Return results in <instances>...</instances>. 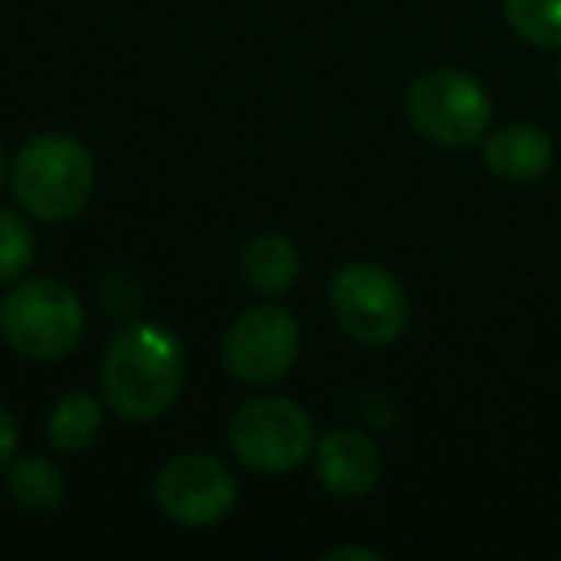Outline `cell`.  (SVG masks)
Instances as JSON below:
<instances>
[{
    "mask_svg": "<svg viewBox=\"0 0 561 561\" xmlns=\"http://www.w3.org/2000/svg\"><path fill=\"white\" fill-rule=\"evenodd\" d=\"M227 446L247 469L262 477H280L300 469L316 450V423L297 400L257 397L231 415Z\"/></svg>",
    "mask_w": 561,
    "mask_h": 561,
    "instance_id": "obj_5",
    "label": "cell"
},
{
    "mask_svg": "<svg viewBox=\"0 0 561 561\" xmlns=\"http://www.w3.org/2000/svg\"><path fill=\"white\" fill-rule=\"evenodd\" d=\"M481 158L492 178L507 181V185H535L553 165V139L546 135V127L515 119L484 139Z\"/></svg>",
    "mask_w": 561,
    "mask_h": 561,
    "instance_id": "obj_10",
    "label": "cell"
},
{
    "mask_svg": "<svg viewBox=\"0 0 561 561\" xmlns=\"http://www.w3.org/2000/svg\"><path fill=\"white\" fill-rule=\"evenodd\" d=\"M381 450L362 431L339 427L316 438V473H320L323 489L335 496H369L381 481Z\"/></svg>",
    "mask_w": 561,
    "mask_h": 561,
    "instance_id": "obj_9",
    "label": "cell"
},
{
    "mask_svg": "<svg viewBox=\"0 0 561 561\" xmlns=\"http://www.w3.org/2000/svg\"><path fill=\"white\" fill-rule=\"evenodd\" d=\"M85 305L66 280L20 277L0 300V339L24 358H70L85 339Z\"/></svg>",
    "mask_w": 561,
    "mask_h": 561,
    "instance_id": "obj_3",
    "label": "cell"
},
{
    "mask_svg": "<svg viewBox=\"0 0 561 561\" xmlns=\"http://www.w3.org/2000/svg\"><path fill=\"white\" fill-rule=\"evenodd\" d=\"M331 312L354 343L374 351L397 343L412 320L404 285L374 262H346L331 277Z\"/></svg>",
    "mask_w": 561,
    "mask_h": 561,
    "instance_id": "obj_6",
    "label": "cell"
},
{
    "mask_svg": "<svg viewBox=\"0 0 561 561\" xmlns=\"http://www.w3.org/2000/svg\"><path fill=\"white\" fill-rule=\"evenodd\" d=\"M242 277L254 293L262 297H280V293H289L300 277V254L293 247V239L277 231H265L257 239L247 242L242 250Z\"/></svg>",
    "mask_w": 561,
    "mask_h": 561,
    "instance_id": "obj_11",
    "label": "cell"
},
{
    "mask_svg": "<svg viewBox=\"0 0 561 561\" xmlns=\"http://www.w3.org/2000/svg\"><path fill=\"white\" fill-rule=\"evenodd\" d=\"M558 81H561V66H558Z\"/></svg>",
    "mask_w": 561,
    "mask_h": 561,
    "instance_id": "obj_19",
    "label": "cell"
},
{
    "mask_svg": "<svg viewBox=\"0 0 561 561\" xmlns=\"http://www.w3.org/2000/svg\"><path fill=\"white\" fill-rule=\"evenodd\" d=\"M300 354V323L289 308L257 305L242 312L224 335L227 374L239 385H273Z\"/></svg>",
    "mask_w": 561,
    "mask_h": 561,
    "instance_id": "obj_8",
    "label": "cell"
},
{
    "mask_svg": "<svg viewBox=\"0 0 561 561\" xmlns=\"http://www.w3.org/2000/svg\"><path fill=\"white\" fill-rule=\"evenodd\" d=\"M20 208L39 224H66L93 201L96 162L81 139L66 131H43L20 147L9 170Z\"/></svg>",
    "mask_w": 561,
    "mask_h": 561,
    "instance_id": "obj_2",
    "label": "cell"
},
{
    "mask_svg": "<svg viewBox=\"0 0 561 561\" xmlns=\"http://www.w3.org/2000/svg\"><path fill=\"white\" fill-rule=\"evenodd\" d=\"M239 481L211 454H178L154 477V504L181 527H216L234 512Z\"/></svg>",
    "mask_w": 561,
    "mask_h": 561,
    "instance_id": "obj_7",
    "label": "cell"
},
{
    "mask_svg": "<svg viewBox=\"0 0 561 561\" xmlns=\"http://www.w3.org/2000/svg\"><path fill=\"white\" fill-rule=\"evenodd\" d=\"M16 443H20V427L12 420L9 408H0V469L16 458Z\"/></svg>",
    "mask_w": 561,
    "mask_h": 561,
    "instance_id": "obj_16",
    "label": "cell"
},
{
    "mask_svg": "<svg viewBox=\"0 0 561 561\" xmlns=\"http://www.w3.org/2000/svg\"><path fill=\"white\" fill-rule=\"evenodd\" d=\"M35 262V231L24 216L0 208V285H16Z\"/></svg>",
    "mask_w": 561,
    "mask_h": 561,
    "instance_id": "obj_15",
    "label": "cell"
},
{
    "mask_svg": "<svg viewBox=\"0 0 561 561\" xmlns=\"http://www.w3.org/2000/svg\"><path fill=\"white\" fill-rule=\"evenodd\" d=\"M504 20L523 43L561 50V0H500Z\"/></svg>",
    "mask_w": 561,
    "mask_h": 561,
    "instance_id": "obj_14",
    "label": "cell"
},
{
    "mask_svg": "<svg viewBox=\"0 0 561 561\" xmlns=\"http://www.w3.org/2000/svg\"><path fill=\"white\" fill-rule=\"evenodd\" d=\"M4 173H9V158H4V147H0V185H4Z\"/></svg>",
    "mask_w": 561,
    "mask_h": 561,
    "instance_id": "obj_18",
    "label": "cell"
},
{
    "mask_svg": "<svg viewBox=\"0 0 561 561\" xmlns=\"http://www.w3.org/2000/svg\"><path fill=\"white\" fill-rule=\"evenodd\" d=\"M9 496L24 512H55L66 496V477L47 458H12L9 461Z\"/></svg>",
    "mask_w": 561,
    "mask_h": 561,
    "instance_id": "obj_12",
    "label": "cell"
},
{
    "mask_svg": "<svg viewBox=\"0 0 561 561\" xmlns=\"http://www.w3.org/2000/svg\"><path fill=\"white\" fill-rule=\"evenodd\" d=\"M101 385L119 420H158L178 404L185 389V346L162 323H127L104 351Z\"/></svg>",
    "mask_w": 561,
    "mask_h": 561,
    "instance_id": "obj_1",
    "label": "cell"
},
{
    "mask_svg": "<svg viewBox=\"0 0 561 561\" xmlns=\"http://www.w3.org/2000/svg\"><path fill=\"white\" fill-rule=\"evenodd\" d=\"M328 561H343V558H362V561H381V550H369V546H335L331 553H323Z\"/></svg>",
    "mask_w": 561,
    "mask_h": 561,
    "instance_id": "obj_17",
    "label": "cell"
},
{
    "mask_svg": "<svg viewBox=\"0 0 561 561\" xmlns=\"http://www.w3.org/2000/svg\"><path fill=\"white\" fill-rule=\"evenodd\" d=\"M404 108L412 127L435 147H473L492 127V96L477 78L454 66H435L408 85Z\"/></svg>",
    "mask_w": 561,
    "mask_h": 561,
    "instance_id": "obj_4",
    "label": "cell"
},
{
    "mask_svg": "<svg viewBox=\"0 0 561 561\" xmlns=\"http://www.w3.org/2000/svg\"><path fill=\"white\" fill-rule=\"evenodd\" d=\"M47 431L58 454H81L101 431V404L89 392H66L50 412Z\"/></svg>",
    "mask_w": 561,
    "mask_h": 561,
    "instance_id": "obj_13",
    "label": "cell"
}]
</instances>
